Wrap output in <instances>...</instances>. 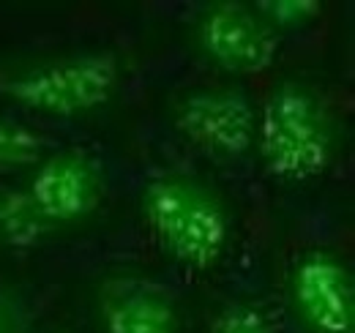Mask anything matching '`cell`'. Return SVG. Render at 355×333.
Listing matches in <instances>:
<instances>
[{"mask_svg":"<svg viewBox=\"0 0 355 333\" xmlns=\"http://www.w3.org/2000/svg\"><path fill=\"white\" fill-rule=\"evenodd\" d=\"M139 205L156 244L175 262L211 271L222 259L232 224L227 203L211 183L167 172L142 189Z\"/></svg>","mask_w":355,"mask_h":333,"instance_id":"obj_1","label":"cell"},{"mask_svg":"<svg viewBox=\"0 0 355 333\" xmlns=\"http://www.w3.org/2000/svg\"><path fill=\"white\" fill-rule=\"evenodd\" d=\"M254 145L266 169L284 183H304L322 175L336 148V123L325 101L309 85H273L257 112Z\"/></svg>","mask_w":355,"mask_h":333,"instance_id":"obj_2","label":"cell"},{"mask_svg":"<svg viewBox=\"0 0 355 333\" xmlns=\"http://www.w3.org/2000/svg\"><path fill=\"white\" fill-rule=\"evenodd\" d=\"M118 83V55L88 49L17 66L0 74V93L31 112L74 118L110 104Z\"/></svg>","mask_w":355,"mask_h":333,"instance_id":"obj_3","label":"cell"},{"mask_svg":"<svg viewBox=\"0 0 355 333\" xmlns=\"http://www.w3.org/2000/svg\"><path fill=\"white\" fill-rule=\"evenodd\" d=\"M178 134L214 159H238L254 148L257 110L241 87H197L175 101Z\"/></svg>","mask_w":355,"mask_h":333,"instance_id":"obj_4","label":"cell"},{"mask_svg":"<svg viewBox=\"0 0 355 333\" xmlns=\"http://www.w3.org/2000/svg\"><path fill=\"white\" fill-rule=\"evenodd\" d=\"M287 303L306 333H355L353 271L334 251H309L293 265Z\"/></svg>","mask_w":355,"mask_h":333,"instance_id":"obj_5","label":"cell"},{"mask_svg":"<svg viewBox=\"0 0 355 333\" xmlns=\"http://www.w3.org/2000/svg\"><path fill=\"white\" fill-rule=\"evenodd\" d=\"M194 39L200 52L227 74H260L276 58L279 36L238 0H216L202 8Z\"/></svg>","mask_w":355,"mask_h":333,"instance_id":"obj_6","label":"cell"},{"mask_svg":"<svg viewBox=\"0 0 355 333\" xmlns=\"http://www.w3.org/2000/svg\"><path fill=\"white\" fill-rule=\"evenodd\" d=\"M33 205L52 227L93 216L107 191L104 169L85 151H58L36 166L28 189Z\"/></svg>","mask_w":355,"mask_h":333,"instance_id":"obj_7","label":"cell"},{"mask_svg":"<svg viewBox=\"0 0 355 333\" xmlns=\"http://www.w3.org/2000/svg\"><path fill=\"white\" fill-rule=\"evenodd\" d=\"M101 333H178L175 300L142 279H112L101 287Z\"/></svg>","mask_w":355,"mask_h":333,"instance_id":"obj_8","label":"cell"},{"mask_svg":"<svg viewBox=\"0 0 355 333\" xmlns=\"http://www.w3.org/2000/svg\"><path fill=\"white\" fill-rule=\"evenodd\" d=\"M52 230L25 189L0 186V249H33Z\"/></svg>","mask_w":355,"mask_h":333,"instance_id":"obj_9","label":"cell"},{"mask_svg":"<svg viewBox=\"0 0 355 333\" xmlns=\"http://www.w3.org/2000/svg\"><path fill=\"white\" fill-rule=\"evenodd\" d=\"M46 159V137L28 123L0 115V172H19Z\"/></svg>","mask_w":355,"mask_h":333,"instance_id":"obj_10","label":"cell"},{"mask_svg":"<svg viewBox=\"0 0 355 333\" xmlns=\"http://www.w3.org/2000/svg\"><path fill=\"white\" fill-rule=\"evenodd\" d=\"M252 8L276 36L282 31L304 28L322 14V3L317 0H257L252 3Z\"/></svg>","mask_w":355,"mask_h":333,"instance_id":"obj_11","label":"cell"},{"mask_svg":"<svg viewBox=\"0 0 355 333\" xmlns=\"http://www.w3.org/2000/svg\"><path fill=\"white\" fill-rule=\"evenodd\" d=\"M211 333H279L263 309L252 303H230L216 314Z\"/></svg>","mask_w":355,"mask_h":333,"instance_id":"obj_12","label":"cell"},{"mask_svg":"<svg viewBox=\"0 0 355 333\" xmlns=\"http://www.w3.org/2000/svg\"><path fill=\"white\" fill-rule=\"evenodd\" d=\"M0 333H25L22 309L17 306V300H11L3 292H0Z\"/></svg>","mask_w":355,"mask_h":333,"instance_id":"obj_13","label":"cell"}]
</instances>
